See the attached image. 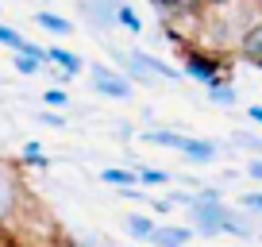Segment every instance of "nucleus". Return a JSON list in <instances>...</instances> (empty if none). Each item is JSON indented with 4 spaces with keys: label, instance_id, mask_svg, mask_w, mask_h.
<instances>
[{
    "label": "nucleus",
    "instance_id": "nucleus-10",
    "mask_svg": "<svg viewBox=\"0 0 262 247\" xmlns=\"http://www.w3.org/2000/svg\"><path fill=\"white\" fill-rule=\"evenodd\" d=\"M150 8L162 19H189L201 16V0H150Z\"/></svg>",
    "mask_w": 262,
    "mask_h": 247
},
{
    "label": "nucleus",
    "instance_id": "nucleus-30",
    "mask_svg": "<svg viewBox=\"0 0 262 247\" xmlns=\"http://www.w3.org/2000/svg\"><path fill=\"white\" fill-rule=\"evenodd\" d=\"M35 247H70L66 239H42V243H35Z\"/></svg>",
    "mask_w": 262,
    "mask_h": 247
},
{
    "label": "nucleus",
    "instance_id": "nucleus-5",
    "mask_svg": "<svg viewBox=\"0 0 262 247\" xmlns=\"http://www.w3.org/2000/svg\"><path fill=\"white\" fill-rule=\"evenodd\" d=\"M81 19L93 27V31H116V12L127 0H74Z\"/></svg>",
    "mask_w": 262,
    "mask_h": 247
},
{
    "label": "nucleus",
    "instance_id": "nucleus-8",
    "mask_svg": "<svg viewBox=\"0 0 262 247\" xmlns=\"http://www.w3.org/2000/svg\"><path fill=\"white\" fill-rule=\"evenodd\" d=\"M178 155L185 158V162H193V166H208V162H216L220 147H216L212 139H196V135H185V139H181V147H178Z\"/></svg>",
    "mask_w": 262,
    "mask_h": 247
},
{
    "label": "nucleus",
    "instance_id": "nucleus-31",
    "mask_svg": "<svg viewBox=\"0 0 262 247\" xmlns=\"http://www.w3.org/2000/svg\"><path fill=\"white\" fill-rule=\"evenodd\" d=\"M254 12H258V16H262V0H254Z\"/></svg>",
    "mask_w": 262,
    "mask_h": 247
},
{
    "label": "nucleus",
    "instance_id": "nucleus-20",
    "mask_svg": "<svg viewBox=\"0 0 262 247\" xmlns=\"http://www.w3.org/2000/svg\"><path fill=\"white\" fill-rule=\"evenodd\" d=\"M231 147L251 151L254 158H262V135H254V132H231Z\"/></svg>",
    "mask_w": 262,
    "mask_h": 247
},
{
    "label": "nucleus",
    "instance_id": "nucleus-23",
    "mask_svg": "<svg viewBox=\"0 0 262 247\" xmlns=\"http://www.w3.org/2000/svg\"><path fill=\"white\" fill-rule=\"evenodd\" d=\"M235 205H239V209H247V213H254V216H262V190H247V193H239Z\"/></svg>",
    "mask_w": 262,
    "mask_h": 247
},
{
    "label": "nucleus",
    "instance_id": "nucleus-3",
    "mask_svg": "<svg viewBox=\"0 0 262 247\" xmlns=\"http://www.w3.org/2000/svg\"><path fill=\"white\" fill-rule=\"evenodd\" d=\"M89 81H93V93H100L104 100H127L135 93V85L120 74V70L104 66V62H93L89 66Z\"/></svg>",
    "mask_w": 262,
    "mask_h": 247
},
{
    "label": "nucleus",
    "instance_id": "nucleus-2",
    "mask_svg": "<svg viewBox=\"0 0 262 247\" xmlns=\"http://www.w3.org/2000/svg\"><path fill=\"white\" fill-rule=\"evenodd\" d=\"M224 66H228V62H224L216 50H201V47H185L181 50V74L193 77V81H201V85L224 77Z\"/></svg>",
    "mask_w": 262,
    "mask_h": 247
},
{
    "label": "nucleus",
    "instance_id": "nucleus-9",
    "mask_svg": "<svg viewBox=\"0 0 262 247\" xmlns=\"http://www.w3.org/2000/svg\"><path fill=\"white\" fill-rule=\"evenodd\" d=\"M189 239H193V232H189L185 224H155L147 243L150 247H189Z\"/></svg>",
    "mask_w": 262,
    "mask_h": 247
},
{
    "label": "nucleus",
    "instance_id": "nucleus-28",
    "mask_svg": "<svg viewBox=\"0 0 262 247\" xmlns=\"http://www.w3.org/2000/svg\"><path fill=\"white\" fill-rule=\"evenodd\" d=\"M150 209H155V213H170V201H166V197H150Z\"/></svg>",
    "mask_w": 262,
    "mask_h": 247
},
{
    "label": "nucleus",
    "instance_id": "nucleus-25",
    "mask_svg": "<svg viewBox=\"0 0 262 247\" xmlns=\"http://www.w3.org/2000/svg\"><path fill=\"white\" fill-rule=\"evenodd\" d=\"M39 123H47V128H66V116L58 112V108H42L39 116H35Z\"/></svg>",
    "mask_w": 262,
    "mask_h": 247
},
{
    "label": "nucleus",
    "instance_id": "nucleus-15",
    "mask_svg": "<svg viewBox=\"0 0 262 247\" xmlns=\"http://www.w3.org/2000/svg\"><path fill=\"white\" fill-rule=\"evenodd\" d=\"M123 232H127L131 239H139V243H147V236L155 232V220H150L147 213H127V216H123Z\"/></svg>",
    "mask_w": 262,
    "mask_h": 247
},
{
    "label": "nucleus",
    "instance_id": "nucleus-18",
    "mask_svg": "<svg viewBox=\"0 0 262 247\" xmlns=\"http://www.w3.org/2000/svg\"><path fill=\"white\" fill-rule=\"evenodd\" d=\"M116 27H123V31H131V35H143V19H139V12L131 8V0L120 4V12H116Z\"/></svg>",
    "mask_w": 262,
    "mask_h": 247
},
{
    "label": "nucleus",
    "instance_id": "nucleus-27",
    "mask_svg": "<svg viewBox=\"0 0 262 247\" xmlns=\"http://www.w3.org/2000/svg\"><path fill=\"white\" fill-rule=\"evenodd\" d=\"M247 174H251L254 181H262V158H251V162H247Z\"/></svg>",
    "mask_w": 262,
    "mask_h": 247
},
{
    "label": "nucleus",
    "instance_id": "nucleus-12",
    "mask_svg": "<svg viewBox=\"0 0 262 247\" xmlns=\"http://www.w3.org/2000/svg\"><path fill=\"white\" fill-rule=\"evenodd\" d=\"M35 24H39L42 31L58 35V39L74 35V19H70V16H58V12H50V8H39V12H35Z\"/></svg>",
    "mask_w": 262,
    "mask_h": 247
},
{
    "label": "nucleus",
    "instance_id": "nucleus-6",
    "mask_svg": "<svg viewBox=\"0 0 262 247\" xmlns=\"http://www.w3.org/2000/svg\"><path fill=\"white\" fill-rule=\"evenodd\" d=\"M220 232L224 236H239V239H254L258 236V220H254V213H247V209L224 205L220 209Z\"/></svg>",
    "mask_w": 262,
    "mask_h": 247
},
{
    "label": "nucleus",
    "instance_id": "nucleus-26",
    "mask_svg": "<svg viewBox=\"0 0 262 247\" xmlns=\"http://www.w3.org/2000/svg\"><path fill=\"white\" fill-rule=\"evenodd\" d=\"M239 0H201V12H220V8H231Z\"/></svg>",
    "mask_w": 262,
    "mask_h": 247
},
{
    "label": "nucleus",
    "instance_id": "nucleus-4",
    "mask_svg": "<svg viewBox=\"0 0 262 247\" xmlns=\"http://www.w3.org/2000/svg\"><path fill=\"white\" fill-rule=\"evenodd\" d=\"M220 209H224V201H196V193H193V205H189V232H193V236H205V239L224 236L220 232Z\"/></svg>",
    "mask_w": 262,
    "mask_h": 247
},
{
    "label": "nucleus",
    "instance_id": "nucleus-13",
    "mask_svg": "<svg viewBox=\"0 0 262 247\" xmlns=\"http://www.w3.org/2000/svg\"><path fill=\"white\" fill-rule=\"evenodd\" d=\"M205 89H208V100H212L216 108H235L239 105V93H235V85H231L228 77H216V81H208Z\"/></svg>",
    "mask_w": 262,
    "mask_h": 247
},
{
    "label": "nucleus",
    "instance_id": "nucleus-24",
    "mask_svg": "<svg viewBox=\"0 0 262 247\" xmlns=\"http://www.w3.org/2000/svg\"><path fill=\"white\" fill-rule=\"evenodd\" d=\"M19 43H24V35H19L16 27L0 24V47H8V50H19Z\"/></svg>",
    "mask_w": 262,
    "mask_h": 247
},
{
    "label": "nucleus",
    "instance_id": "nucleus-1",
    "mask_svg": "<svg viewBox=\"0 0 262 247\" xmlns=\"http://www.w3.org/2000/svg\"><path fill=\"white\" fill-rule=\"evenodd\" d=\"M27 181L16 162L0 158V232H16L19 220L27 216Z\"/></svg>",
    "mask_w": 262,
    "mask_h": 247
},
{
    "label": "nucleus",
    "instance_id": "nucleus-17",
    "mask_svg": "<svg viewBox=\"0 0 262 247\" xmlns=\"http://www.w3.org/2000/svg\"><path fill=\"white\" fill-rule=\"evenodd\" d=\"M19 166H35V170H50V158L42 155V147L35 139H27L24 147H19Z\"/></svg>",
    "mask_w": 262,
    "mask_h": 247
},
{
    "label": "nucleus",
    "instance_id": "nucleus-14",
    "mask_svg": "<svg viewBox=\"0 0 262 247\" xmlns=\"http://www.w3.org/2000/svg\"><path fill=\"white\" fill-rule=\"evenodd\" d=\"M181 139H185V132H178V128H147L143 132V143H155V147H170L178 151Z\"/></svg>",
    "mask_w": 262,
    "mask_h": 247
},
{
    "label": "nucleus",
    "instance_id": "nucleus-22",
    "mask_svg": "<svg viewBox=\"0 0 262 247\" xmlns=\"http://www.w3.org/2000/svg\"><path fill=\"white\" fill-rule=\"evenodd\" d=\"M42 105H47V108H58V112H62V108L70 105V93H66L62 85H47V89H42Z\"/></svg>",
    "mask_w": 262,
    "mask_h": 247
},
{
    "label": "nucleus",
    "instance_id": "nucleus-29",
    "mask_svg": "<svg viewBox=\"0 0 262 247\" xmlns=\"http://www.w3.org/2000/svg\"><path fill=\"white\" fill-rule=\"evenodd\" d=\"M247 120H254V123H262V105H251V108H247Z\"/></svg>",
    "mask_w": 262,
    "mask_h": 247
},
{
    "label": "nucleus",
    "instance_id": "nucleus-19",
    "mask_svg": "<svg viewBox=\"0 0 262 247\" xmlns=\"http://www.w3.org/2000/svg\"><path fill=\"white\" fill-rule=\"evenodd\" d=\"M131 170H135V178H139L143 186H170V174L158 170V166H143V162H135Z\"/></svg>",
    "mask_w": 262,
    "mask_h": 247
},
{
    "label": "nucleus",
    "instance_id": "nucleus-16",
    "mask_svg": "<svg viewBox=\"0 0 262 247\" xmlns=\"http://www.w3.org/2000/svg\"><path fill=\"white\" fill-rule=\"evenodd\" d=\"M100 181H104V186H116V190H123V186H139V178H135L131 166H104V170H100Z\"/></svg>",
    "mask_w": 262,
    "mask_h": 247
},
{
    "label": "nucleus",
    "instance_id": "nucleus-11",
    "mask_svg": "<svg viewBox=\"0 0 262 247\" xmlns=\"http://www.w3.org/2000/svg\"><path fill=\"white\" fill-rule=\"evenodd\" d=\"M47 62H50V66H58L62 74H70V77H77L85 70V58L74 54V50H66V47H47Z\"/></svg>",
    "mask_w": 262,
    "mask_h": 247
},
{
    "label": "nucleus",
    "instance_id": "nucleus-21",
    "mask_svg": "<svg viewBox=\"0 0 262 247\" xmlns=\"http://www.w3.org/2000/svg\"><path fill=\"white\" fill-rule=\"evenodd\" d=\"M42 66H47V62H39V58H31V54H19V50H16V58H12V70H16L19 77L42 74Z\"/></svg>",
    "mask_w": 262,
    "mask_h": 247
},
{
    "label": "nucleus",
    "instance_id": "nucleus-7",
    "mask_svg": "<svg viewBox=\"0 0 262 247\" xmlns=\"http://www.w3.org/2000/svg\"><path fill=\"white\" fill-rule=\"evenodd\" d=\"M235 50H239V58H243V62H251V66L262 70V16H254L251 24L239 31Z\"/></svg>",
    "mask_w": 262,
    "mask_h": 247
}]
</instances>
